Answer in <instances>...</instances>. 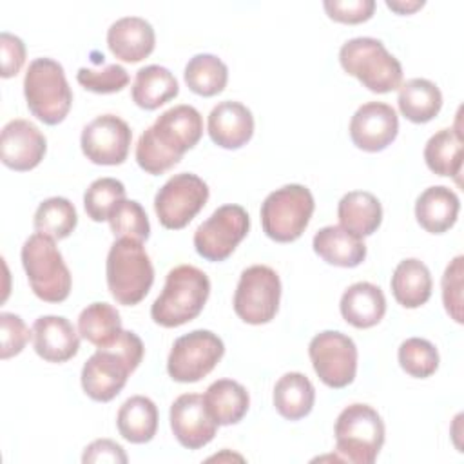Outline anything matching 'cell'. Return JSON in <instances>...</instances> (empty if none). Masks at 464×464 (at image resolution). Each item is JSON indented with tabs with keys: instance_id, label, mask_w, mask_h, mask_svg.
Listing matches in <instances>:
<instances>
[{
	"instance_id": "obj_19",
	"label": "cell",
	"mask_w": 464,
	"mask_h": 464,
	"mask_svg": "<svg viewBox=\"0 0 464 464\" xmlns=\"http://www.w3.org/2000/svg\"><path fill=\"white\" fill-rule=\"evenodd\" d=\"M34 352L47 362H65L78 353L80 337L62 315H42L33 323Z\"/></svg>"
},
{
	"instance_id": "obj_12",
	"label": "cell",
	"mask_w": 464,
	"mask_h": 464,
	"mask_svg": "<svg viewBox=\"0 0 464 464\" xmlns=\"http://www.w3.org/2000/svg\"><path fill=\"white\" fill-rule=\"evenodd\" d=\"M207 199V183L192 172H181L167 179V183L156 192L154 210L165 228L179 230L194 219V216L205 207Z\"/></svg>"
},
{
	"instance_id": "obj_35",
	"label": "cell",
	"mask_w": 464,
	"mask_h": 464,
	"mask_svg": "<svg viewBox=\"0 0 464 464\" xmlns=\"http://www.w3.org/2000/svg\"><path fill=\"white\" fill-rule=\"evenodd\" d=\"M78 216L74 205L67 198H47L34 212V230L53 239H63L76 228Z\"/></svg>"
},
{
	"instance_id": "obj_43",
	"label": "cell",
	"mask_w": 464,
	"mask_h": 464,
	"mask_svg": "<svg viewBox=\"0 0 464 464\" xmlns=\"http://www.w3.org/2000/svg\"><path fill=\"white\" fill-rule=\"evenodd\" d=\"M0 51H2V78H11L22 69L25 62V45L18 36L4 31L0 34Z\"/></svg>"
},
{
	"instance_id": "obj_2",
	"label": "cell",
	"mask_w": 464,
	"mask_h": 464,
	"mask_svg": "<svg viewBox=\"0 0 464 464\" xmlns=\"http://www.w3.org/2000/svg\"><path fill=\"white\" fill-rule=\"evenodd\" d=\"M143 359V343L134 332L123 330L111 346L98 348L82 368V388L98 402L112 401Z\"/></svg>"
},
{
	"instance_id": "obj_18",
	"label": "cell",
	"mask_w": 464,
	"mask_h": 464,
	"mask_svg": "<svg viewBox=\"0 0 464 464\" xmlns=\"http://www.w3.org/2000/svg\"><path fill=\"white\" fill-rule=\"evenodd\" d=\"M47 141L40 129L27 120H11L0 136V160L5 167L24 172L34 169L45 154Z\"/></svg>"
},
{
	"instance_id": "obj_27",
	"label": "cell",
	"mask_w": 464,
	"mask_h": 464,
	"mask_svg": "<svg viewBox=\"0 0 464 464\" xmlns=\"http://www.w3.org/2000/svg\"><path fill=\"white\" fill-rule=\"evenodd\" d=\"M392 294L404 308H419L431 295V274L428 266L415 259H402L392 276Z\"/></svg>"
},
{
	"instance_id": "obj_29",
	"label": "cell",
	"mask_w": 464,
	"mask_h": 464,
	"mask_svg": "<svg viewBox=\"0 0 464 464\" xmlns=\"http://www.w3.org/2000/svg\"><path fill=\"white\" fill-rule=\"evenodd\" d=\"M315 402V388L312 381L299 372H288L274 386V406L277 413L288 420L306 417Z\"/></svg>"
},
{
	"instance_id": "obj_5",
	"label": "cell",
	"mask_w": 464,
	"mask_h": 464,
	"mask_svg": "<svg viewBox=\"0 0 464 464\" xmlns=\"http://www.w3.org/2000/svg\"><path fill=\"white\" fill-rule=\"evenodd\" d=\"M339 62L348 74L355 76L372 92L384 94L401 87V62L377 38L359 36L344 42Z\"/></svg>"
},
{
	"instance_id": "obj_22",
	"label": "cell",
	"mask_w": 464,
	"mask_h": 464,
	"mask_svg": "<svg viewBox=\"0 0 464 464\" xmlns=\"http://www.w3.org/2000/svg\"><path fill=\"white\" fill-rule=\"evenodd\" d=\"M312 246L323 261L343 268H353L366 257V245L362 237L348 232L341 225L323 227L315 232Z\"/></svg>"
},
{
	"instance_id": "obj_17",
	"label": "cell",
	"mask_w": 464,
	"mask_h": 464,
	"mask_svg": "<svg viewBox=\"0 0 464 464\" xmlns=\"http://www.w3.org/2000/svg\"><path fill=\"white\" fill-rule=\"evenodd\" d=\"M170 428L183 448L199 450L214 439L218 424L208 415L201 395L183 393L170 406Z\"/></svg>"
},
{
	"instance_id": "obj_20",
	"label": "cell",
	"mask_w": 464,
	"mask_h": 464,
	"mask_svg": "<svg viewBox=\"0 0 464 464\" xmlns=\"http://www.w3.org/2000/svg\"><path fill=\"white\" fill-rule=\"evenodd\" d=\"M207 129L216 145L230 150L239 149L254 134V116L246 105L227 100L210 111Z\"/></svg>"
},
{
	"instance_id": "obj_16",
	"label": "cell",
	"mask_w": 464,
	"mask_h": 464,
	"mask_svg": "<svg viewBox=\"0 0 464 464\" xmlns=\"http://www.w3.org/2000/svg\"><path fill=\"white\" fill-rule=\"evenodd\" d=\"M399 132V118L392 105L382 102L362 103L350 120V138L366 152L386 149Z\"/></svg>"
},
{
	"instance_id": "obj_38",
	"label": "cell",
	"mask_w": 464,
	"mask_h": 464,
	"mask_svg": "<svg viewBox=\"0 0 464 464\" xmlns=\"http://www.w3.org/2000/svg\"><path fill=\"white\" fill-rule=\"evenodd\" d=\"M125 199V187L116 178L94 179L83 194V207L92 221L109 219L111 210Z\"/></svg>"
},
{
	"instance_id": "obj_40",
	"label": "cell",
	"mask_w": 464,
	"mask_h": 464,
	"mask_svg": "<svg viewBox=\"0 0 464 464\" xmlns=\"http://www.w3.org/2000/svg\"><path fill=\"white\" fill-rule=\"evenodd\" d=\"M464 257L457 256L442 276V303L453 321L462 323V268Z\"/></svg>"
},
{
	"instance_id": "obj_6",
	"label": "cell",
	"mask_w": 464,
	"mask_h": 464,
	"mask_svg": "<svg viewBox=\"0 0 464 464\" xmlns=\"http://www.w3.org/2000/svg\"><path fill=\"white\" fill-rule=\"evenodd\" d=\"M24 96L34 118L45 125H56L67 116L72 92L63 67L53 58H36L24 78Z\"/></svg>"
},
{
	"instance_id": "obj_39",
	"label": "cell",
	"mask_w": 464,
	"mask_h": 464,
	"mask_svg": "<svg viewBox=\"0 0 464 464\" xmlns=\"http://www.w3.org/2000/svg\"><path fill=\"white\" fill-rule=\"evenodd\" d=\"M76 80L82 87L96 94H111L118 92L129 83V72L118 63H107L100 69L80 67L76 72Z\"/></svg>"
},
{
	"instance_id": "obj_37",
	"label": "cell",
	"mask_w": 464,
	"mask_h": 464,
	"mask_svg": "<svg viewBox=\"0 0 464 464\" xmlns=\"http://www.w3.org/2000/svg\"><path fill=\"white\" fill-rule=\"evenodd\" d=\"M399 364L408 375L426 379L439 368V352L430 341L410 337L399 346Z\"/></svg>"
},
{
	"instance_id": "obj_41",
	"label": "cell",
	"mask_w": 464,
	"mask_h": 464,
	"mask_svg": "<svg viewBox=\"0 0 464 464\" xmlns=\"http://www.w3.org/2000/svg\"><path fill=\"white\" fill-rule=\"evenodd\" d=\"M0 332H2V350H0L2 359L18 355L31 337L24 319L9 312L0 314Z\"/></svg>"
},
{
	"instance_id": "obj_10",
	"label": "cell",
	"mask_w": 464,
	"mask_h": 464,
	"mask_svg": "<svg viewBox=\"0 0 464 464\" xmlns=\"http://www.w3.org/2000/svg\"><path fill=\"white\" fill-rule=\"evenodd\" d=\"M281 281L274 268L252 265L239 276L234 292V312L248 324L270 323L279 308Z\"/></svg>"
},
{
	"instance_id": "obj_8",
	"label": "cell",
	"mask_w": 464,
	"mask_h": 464,
	"mask_svg": "<svg viewBox=\"0 0 464 464\" xmlns=\"http://www.w3.org/2000/svg\"><path fill=\"white\" fill-rule=\"evenodd\" d=\"M20 256L36 297L45 303H62L69 297L71 272L53 237L38 232L29 236Z\"/></svg>"
},
{
	"instance_id": "obj_3",
	"label": "cell",
	"mask_w": 464,
	"mask_h": 464,
	"mask_svg": "<svg viewBox=\"0 0 464 464\" xmlns=\"http://www.w3.org/2000/svg\"><path fill=\"white\" fill-rule=\"evenodd\" d=\"M210 294V281L203 270L179 265L167 274L161 294L150 306V317L165 328L181 326L196 319Z\"/></svg>"
},
{
	"instance_id": "obj_4",
	"label": "cell",
	"mask_w": 464,
	"mask_h": 464,
	"mask_svg": "<svg viewBox=\"0 0 464 464\" xmlns=\"http://www.w3.org/2000/svg\"><path fill=\"white\" fill-rule=\"evenodd\" d=\"M107 286L111 295L125 306L138 304L154 283V268L143 245L130 237H120L112 243L107 263Z\"/></svg>"
},
{
	"instance_id": "obj_15",
	"label": "cell",
	"mask_w": 464,
	"mask_h": 464,
	"mask_svg": "<svg viewBox=\"0 0 464 464\" xmlns=\"http://www.w3.org/2000/svg\"><path fill=\"white\" fill-rule=\"evenodd\" d=\"M132 130L116 114H102L82 130V150L96 165H121L127 160Z\"/></svg>"
},
{
	"instance_id": "obj_25",
	"label": "cell",
	"mask_w": 464,
	"mask_h": 464,
	"mask_svg": "<svg viewBox=\"0 0 464 464\" xmlns=\"http://www.w3.org/2000/svg\"><path fill=\"white\" fill-rule=\"evenodd\" d=\"M203 402L218 426H230L245 417L250 406V397L246 388L237 381L219 379L207 388Z\"/></svg>"
},
{
	"instance_id": "obj_21",
	"label": "cell",
	"mask_w": 464,
	"mask_h": 464,
	"mask_svg": "<svg viewBox=\"0 0 464 464\" xmlns=\"http://www.w3.org/2000/svg\"><path fill=\"white\" fill-rule=\"evenodd\" d=\"M154 29L141 16H123L116 20L107 31V45L111 53L121 62H141L154 51Z\"/></svg>"
},
{
	"instance_id": "obj_14",
	"label": "cell",
	"mask_w": 464,
	"mask_h": 464,
	"mask_svg": "<svg viewBox=\"0 0 464 464\" xmlns=\"http://www.w3.org/2000/svg\"><path fill=\"white\" fill-rule=\"evenodd\" d=\"M308 355L317 377L330 388H344L355 379L357 346L352 337L324 330L308 344Z\"/></svg>"
},
{
	"instance_id": "obj_24",
	"label": "cell",
	"mask_w": 464,
	"mask_h": 464,
	"mask_svg": "<svg viewBox=\"0 0 464 464\" xmlns=\"http://www.w3.org/2000/svg\"><path fill=\"white\" fill-rule=\"evenodd\" d=\"M459 196L442 185L426 188L415 201V218L430 234L450 230L459 216Z\"/></svg>"
},
{
	"instance_id": "obj_42",
	"label": "cell",
	"mask_w": 464,
	"mask_h": 464,
	"mask_svg": "<svg viewBox=\"0 0 464 464\" xmlns=\"http://www.w3.org/2000/svg\"><path fill=\"white\" fill-rule=\"evenodd\" d=\"M328 16L341 24H361L372 18L375 11L373 0H326L323 4Z\"/></svg>"
},
{
	"instance_id": "obj_1",
	"label": "cell",
	"mask_w": 464,
	"mask_h": 464,
	"mask_svg": "<svg viewBox=\"0 0 464 464\" xmlns=\"http://www.w3.org/2000/svg\"><path fill=\"white\" fill-rule=\"evenodd\" d=\"M201 134L199 111L185 103L174 105L141 132L136 143V161L145 172L160 176L178 165L181 156L199 141Z\"/></svg>"
},
{
	"instance_id": "obj_13",
	"label": "cell",
	"mask_w": 464,
	"mask_h": 464,
	"mask_svg": "<svg viewBox=\"0 0 464 464\" xmlns=\"http://www.w3.org/2000/svg\"><path fill=\"white\" fill-rule=\"evenodd\" d=\"M250 218L241 205H223L194 232L196 252L207 261H225L245 239Z\"/></svg>"
},
{
	"instance_id": "obj_31",
	"label": "cell",
	"mask_w": 464,
	"mask_h": 464,
	"mask_svg": "<svg viewBox=\"0 0 464 464\" xmlns=\"http://www.w3.org/2000/svg\"><path fill=\"white\" fill-rule=\"evenodd\" d=\"M397 103L406 120L426 123L439 114L442 107V92L426 78H411L401 83Z\"/></svg>"
},
{
	"instance_id": "obj_26",
	"label": "cell",
	"mask_w": 464,
	"mask_h": 464,
	"mask_svg": "<svg viewBox=\"0 0 464 464\" xmlns=\"http://www.w3.org/2000/svg\"><path fill=\"white\" fill-rule=\"evenodd\" d=\"M337 218L343 228L364 237L379 228L382 221V207L372 192L352 190L341 198L337 205Z\"/></svg>"
},
{
	"instance_id": "obj_7",
	"label": "cell",
	"mask_w": 464,
	"mask_h": 464,
	"mask_svg": "<svg viewBox=\"0 0 464 464\" xmlns=\"http://www.w3.org/2000/svg\"><path fill=\"white\" fill-rule=\"evenodd\" d=\"M334 435L339 460L372 464L384 444V422L372 406L355 402L339 413Z\"/></svg>"
},
{
	"instance_id": "obj_32",
	"label": "cell",
	"mask_w": 464,
	"mask_h": 464,
	"mask_svg": "<svg viewBox=\"0 0 464 464\" xmlns=\"http://www.w3.org/2000/svg\"><path fill=\"white\" fill-rule=\"evenodd\" d=\"M78 332L96 348L111 346L123 332L120 314L109 303H91L78 317Z\"/></svg>"
},
{
	"instance_id": "obj_11",
	"label": "cell",
	"mask_w": 464,
	"mask_h": 464,
	"mask_svg": "<svg viewBox=\"0 0 464 464\" xmlns=\"http://www.w3.org/2000/svg\"><path fill=\"white\" fill-rule=\"evenodd\" d=\"M225 353L223 341L210 330H192L178 337L167 359V372L178 382H198Z\"/></svg>"
},
{
	"instance_id": "obj_34",
	"label": "cell",
	"mask_w": 464,
	"mask_h": 464,
	"mask_svg": "<svg viewBox=\"0 0 464 464\" xmlns=\"http://www.w3.org/2000/svg\"><path fill=\"white\" fill-rule=\"evenodd\" d=\"M183 74L188 89L205 98L219 94L228 80L227 65L218 56L208 53L192 56L185 65Z\"/></svg>"
},
{
	"instance_id": "obj_9",
	"label": "cell",
	"mask_w": 464,
	"mask_h": 464,
	"mask_svg": "<svg viewBox=\"0 0 464 464\" xmlns=\"http://www.w3.org/2000/svg\"><path fill=\"white\" fill-rule=\"evenodd\" d=\"M314 196L304 185H285L270 192L261 205L265 234L277 243L295 241L314 214Z\"/></svg>"
},
{
	"instance_id": "obj_30",
	"label": "cell",
	"mask_w": 464,
	"mask_h": 464,
	"mask_svg": "<svg viewBox=\"0 0 464 464\" xmlns=\"http://www.w3.org/2000/svg\"><path fill=\"white\" fill-rule=\"evenodd\" d=\"M116 426L125 440L132 444L149 442L158 430V408L145 395L129 397L118 410Z\"/></svg>"
},
{
	"instance_id": "obj_23",
	"label": "cell",
	"mask_w": 464,
	"mask_h": 464,
	"mask_svg": "<svg viewBox=\"0 0 464 464\" xmlns=\"http://www.w3.org/2000/svg\"><path fill=\"white\" fill-rule=\"evenodd\" d=\"M339 308L348 324L355 328H372L384 317L386 299L377 285L359 281L344 290Z\"/></svg>"
},
{
	"instance_id": "obj_44",
	"label": "cell",
	"mask_w": 464,
	"mask_h": 464,
	"mask_svg": "<svg viewBox=\"0 0 464 464\" xmlns=\"http://www.w3.org/2000/svg\"><path fill=\"white\" fill-rule=\"evenodd\" d=\"M82 460L83 462H121V464H125L127 455L118 442H114L111 439H98L85 448Z\"/></svg>"
},
{
	"instance_id": "obj_45",
	"label": "cell",
	"mask_w": 464,
	"mask_h": 464,
	"mask_svg": "<svg viewBox=\"0 0 464 464\" xmlns=\"http://www.w3.org/2000/svg\"><path fill=\"white\" fill-rule=\"evenodd\" d=\"M386 5H388L390 9L401 13V14H408V13H413V11L420 9V7L424 5V2L420 0V2H411V4L406 2V4H404V2H390V0H386Z\"/></svg>"
},
{
	"instance_id": "obj_28",
	"label": "cell",
	"mask_w": 464,
	"mask_h": 464,
	"mask_svg": "<svg viewBox=\"0 0 464 464\" xmlns=\"http://www.w3.org/2000/svg\"><path fill=\"white\" fill-rule=\"evenodd\" d=\"M179 92V85L176 76L161 65H147L141 67L136 72L130 96L132 102L145 109V111H154L167 103L169 100L176 98Z\"/></svg>"
},
{
	"instance_id": "obj_36",
	"label": "cell",
	"mask_w": 464,
	"mask_h": 464,
	"mask_svg": "<svg viewBox=\"0 0 464 464\" xmlns=\"http://www.w3.org/2000/svg\"><path fill=\"white\" fill-rule=\"evenodd\" d=\"M109 225L114 237H130L143 243L150 234L147 212L134 199L120 201L109 214Z\"/></svg>"
},
{
	"instance_id": "obj_33",
	"label": "cell",
	"mask_w": 464,
	"mask_h": 464,
	"mask_svg": "<svg viewBox=\"0 0 464 464\" xmlns=\"http://www.w3.org/2000/svg\"><path fill=\"white\" fill-rule=\"evenodd\" d=\"M424 161L431 172L455 178L457 183H460L462 134L459 130L455 132L453 129H440L435 132L424 147Z\"/></svg>"
}]
</instances>
